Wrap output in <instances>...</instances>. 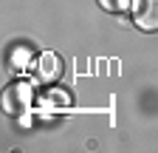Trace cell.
Returning a JSON list of instances; mask_svg holds the SVG:
<instances>
[{
    "label": "cell",
    "instance_id": "obj_5",
    "mask_svg": "<svg viewBox=\"0 0 158 153\" xmlns=\"http://www.w3.org/2000/svg\"><path fill=\"white\" fill-rule=\"evenodd\" d=\"M127 3H130V0H99V6L107 9V11H122Z\"/></svg>",
    "mask_w": 158,
    "mask_h": 153
},
{
    "label": "cell",
    "instance_id": "obj_2",
    "mask_svg": "<svg viewBox=\"0 0 158 153\" xmlns=\"http://www.w3.org/2000/svg\"><path fill=\"white\" fill-rule=\"evenodd\" d=\"M133 23L141 31H158V0H133Z\"/></svg>",
    "mask_w": 158,
    "mask_h": 153
},
{
    "label": "cell",
    "instance_id": "obj_3",
    "mask_svg": "<svg viewBox=\"0 0 158 153\" xmlns=\"http://www.w3.org/2000/svg\"><path fill=\"white\" fill-rule=\"evenodd\" d=\"M62 71H65V65H62V57L59 54L48 51V54L40 57V76H43L45 82H56L59 76H62Z\"/></svg>",
    "mask_w": 158,
    "mask_h": 153
},
{
    "label": "cell",
    "instance_id": "obj_4",
    "mask_svg": "<svg viewBox=\"0 0 158 153\" xmlns=\"http://www.w3.org/2000/svg\"><path fill=\"white\" fill-rule=\"evenodd\" d=\"M11 65H14L17 71L28 68V65H31V51H28V48H17V51H14V57H11Z\"/></svg>",
    "mask_w": 158,
    "mask_h": 153
},
{
    "label": "cell",
    "instance_id": "obj_1",
    "mask_svg": "<svg viewBox=\"0 0 158 153\" xmlns=\"http://www.w3.org/2000/svg\"><path fill=\"white\" fill-rule=\"evenodd\" d=\"M31 99H34L31 85L14 82V85H9L6 94H3V108H6L9 113H26V111L31 108Z\"/></svg>",
    "mask_w": 158,
    "mask_h": 153
}]
</instances>
